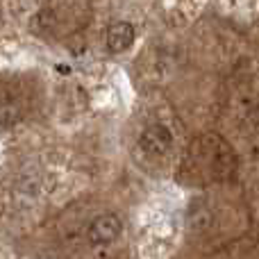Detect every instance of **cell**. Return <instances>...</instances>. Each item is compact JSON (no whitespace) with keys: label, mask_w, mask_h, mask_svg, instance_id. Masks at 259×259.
<instances>
[{"label":"cell","mask_w":259,"mask_h":259,"mask_svg":"<svg viewBox=\"0 0 259 259\" xmlns=\"http://www.w3.org/2000/svg\"><path fill=\"white\" fill-rule=\"evenodd\" d=\"M123 232V223L118 216L114 214H103L89 225V239L96 246H105V243H112L121 237Z\"/></svg>","instance_id":"cell-1"},{"label":"cell","mask_w":259,"mask_h":259,"mask_svg":"<svg viewBox=\"0 0 259 259\" xmlns=\"http://www.w3.org/2000/svg\"><path fill=\"white\" fill-rule=\"evenodd\" d=\"M139 143H141L143 152H148L152 157H159L170 150L173 134H170V130L166 125H150L143 130V134L139 137Z\"/></svg>","instance_id":"cell-2"},{"label":"cell","mask_w":259,"mask_h":259,"mask_svg":"<svg viewBox=\"0 0 259 259\" xmlns=\"http://www.w3.org/2000/svg\"><path fill=\"white\" fill-rule=\"evenodd\" d=\"M132 44H134V27L130 25V23H125V21L114 23L107 30V46L112 53H123V50H127Z\"/></svg>","instance_id":"cell-3"}]
</instances>
